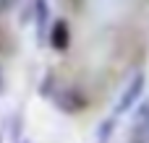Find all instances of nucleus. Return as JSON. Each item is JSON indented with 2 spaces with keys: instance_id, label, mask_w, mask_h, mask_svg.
I'll list each match as a JSON object with an SVG mask.
<instances>
[{
  "instance_id": "f257e3e1",
  "label": "nucleus",
  "mask_w": 149,
  "mask_h": 143,
  "mask_svg": "<svg viewBox=\"0 0 149 143\" xmlns=\"http://www.w3.org/2000/svg\"><path fill=\"white\" fill-rule=\"evenodd\" d=\"M144 83H147L144 73H136V76L131 78V83L123 89V94H120V99H118L115 115H123V112H128V109H131V107L139 102V96H141V91H144Z\"/></svg>"
},
{
  "instance_id": "f03ea898",
  "label": "nucleus",
  "mask_w": 149,
  "mask_h": 143,
  "mask_svg": "<svg viewBox=\"0 0 149 143\" xmlns=\"http://www.w3.org/2000/svg\"><path fill=\"white\" fill-rule=\"evenodd\" d=\"M55 104H58V109H60V112L73 115V112H79V109H84L86 99H84L76 89L65 86V89H58V94H55Z\"/></svg>"
},
{
  "instance_id": "7ed1b4c3",
  "label": "nucleus",
  "mask_w": 149,
  "mask_h": 143,
  "mask_svg": "<svg viewBox=\"0 0 149 143\" xmlns=\"http://www.w3.org/2000/svg\"><path fill=\"white\" fill-rule=\"evenodd\" d=\"M131 143H149V102H144L131 125Z\"/></svg>"
},
{
  "instance_id": "20e7f679",
  "label": "nucleus",
  "mask_w": 149,
  "mask_h": 143,
  "mask_svg": "<svg viewBox=\"0 0 149 143\" xmlns=\"http://www.w3.org/2000/svg\"><path fill=\"white\" fill-rule=\"evenodd\" d=\"M50 44H52V50H58V52H65V50H68V44H71L68 21L58 18V21L52 23V29H50Z\"/></svg>"
},
{
  "instance_id": "39448f33",
  "label": "nucleus",
  "mask_w": 149,
  "mask_h": 143,
  "mask_svg": "<svg viewBox=\"0 0 149 143\" xmlns=\"http://www.w3.org/2000/svg\"><path fill=\"white\" fill-rule=\"evenodd\" d=\"M45 21H47V0H37V26H39V31H42Z\"/></svg>"
},
{
  "instance_id": "423d86ee",
  "label": "nucleus",
  "mask_w": 149,
  "mask_h": 143,
  "mask_svg": "<svg viewBox=\"0 0 149 143\" xmlns=\"http://www.w3.org/2000/svg\"><path fill=\"white\" fill-rule=\"evenodd\" d=\"M100 128H102V130H100L97 141H100V143H105L107 138H110V133H113V120H107V122H105V125H100Z\"/></svg>"
},
{
  "instance_id": "0eeeda50",
  "label": "nucleus",
  "mask_w": 149,
  "mask_h": 143,
  "mask_svg": "<svg viewBox=\"0 0 149 143\" xmlns=\"http://www.w3.org/2000/svg\"><path fill=\"white\" fill-rule=\"evenodd\" d=\"M5 91V73H3V68H0V94Z\"/></svg>"
},
{
  "instance_id": "6e6552de",
  "label": "nucleus",
  "mask_w": 149,
  "mask_h": 143,
  "mask_svg": "<svg viewBox=\"0 0 149 143\" xmlns=\"http://www.w3.org/2000/svg\"><path fill=\"white\" fill-rule=\"evenodd\" d=\"M5 3H8V0H0V10H3V8H5Z\"/></svg>"
}]
</instances>
